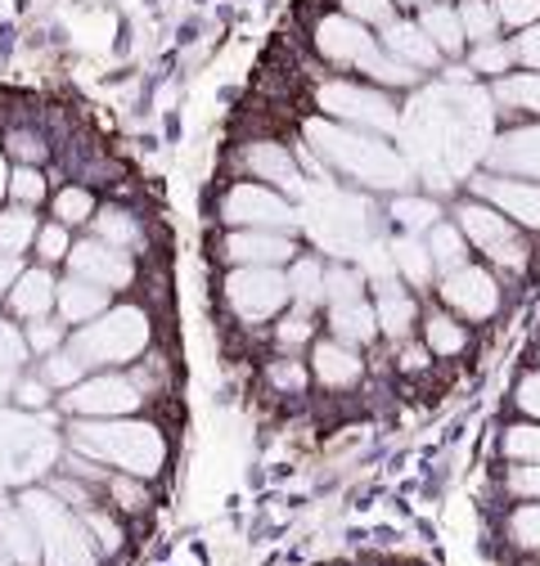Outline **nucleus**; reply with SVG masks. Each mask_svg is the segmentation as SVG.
Returning <instances> with one entry per match:
<instances>
[{"label":"nucleus","instance_id":"nucleus-57","mask_svg":"<svg viewBox=\"0 0 540 566\" xmlns=\"http://www.w3.org/2000/svg\"><path fill=\"white\" fill-rule=\"evenodd\" d=\"M19 274H23V261L19 256H0V293H10Z\"/></svg>","mask_w":540,"mask_h":566},{"label":"nucleus","instance_id":"nucleus-52","mask_svg":"<svg viewBox=\"0 0 540 566\" xmlns=\"http://www.w3.org/2000/svg\"><path fill=\"white\" fill-rule=\"evenodd\" d=\"M509 45H513V67H522V73H540V23H531L522 32H509Z\"/></svg>","mask_w":540,"mask_h":566},{"label":"nucleus","instance_id":"nucleus-7","mask_svg":"<svg viewBox=\"0 0 540 566\" xmlns=\"http://www.w3.org/2000/svg\"><path fill=\"white\" fill-rule=\"evenodd\" d=\"M59 459V437L45 418L0 413V485H28Z\"/></svg>","mask_w":540,"mask_h":566},{"label":"nucleus","instance_id":"nucleus-22","mask_svg":"<svg viewBox=\"0 0 540 566\" xmlns=\"http://www.w3.org/2000/svg\"><path fill=\"white\" fill-rule=\"evenodd\" d=\"M487 95H491L500 117L540 122V73H522V67H513V73L487 82Z\"/></svg>","mask_w":540,"mask_h":566},{"label":"nucleus","instance_id":"nucleus-9","mask_svg":"<svg viewBox=\"0 0 540 566\" xmlns=\"http://www.w3.org/2000/svg\"><path fill=\"white\" fill-rule=\"evenodd\" d=\"M437 297L464 324H491L505 311V283L487 261H464L459 270L437 279Z\"/></svg>","mask_w":540,"mask_h":566},{"label":"nucleus","instance_id":"nucleus-38","mask_svg":"<svg viewBox=\"0 0 540 566\" xmlns=\"http://www.w3.org/2000/svg\"><path fill=\"white\" fill-rule=\"evenodd\" d=\"M505 539H509L518 553L540 557V500L513 504V513L505 517Z\"/></svg>","mask_w":540,"mask_h":566},{"label":"nucleus","instance_id":"nucleus-43","mask_svg":"<svg viewBox=\"0 0 540 566\" xmlns=\"http://www.w3.org/2000/svg\"><path fill=\"white\" fill-rule=\"evenodd\" d=\"M91 369L73 356V350H68V346H59V350H50V356H45V369H41V378L50 382V387H59V391H68V387H73V382H82Z\"/></svg>","mask_w":540,"mask_h":566},{"label":"nucleus","instance_id":"nucleus-13","mask_svg":"<svg viewBox=\"0 0 540 566\" xmlns=\"http://www.w3.org/2000/svg\"><path fill=\"white\" fill-rule=\"evenodd\" d=\"M311 41H315V54H320L324 63L343 67V73H361V77H365V67L383 54L378 32L365 28V23H356V19H347L343 10L324 14V19L315 23V36H311Z\"/></svg>","mask_w":540,"mask_h":566},{"label":"nucleus","instance_id":"nucleus-58","mask_svg":"<svg viewBox=\"0 0 540 566\" xmlns=\"http://www.w3.org/2000/svg\"><path fill=\"white\" fill-rule=\"evenodd\" d=\"M10 193V163H6V154H0V198Z\"/></svg>","mask_w":540,"mask_h":566},{"label":"nucleus","instance_id":"nucleus-30","mask_svg":"<svg viewBox=\"0 0 540 566\" xmlns=\"http://www.w3.org/2000/svg\"><path fill=\"white\" fill-rule=\"evenodd\" d=\"M387 217H392V226H396L401 234H419V239H424V234L442 221V207H437V198H428V193H392Z\"/></svg>","mask_w":540,"mask_h":566},{"label":"nucleus","instance_id":"nucleus-54","mask_svg":"<svg viewBox=\"0 0 540 566\" xmlns=\"http://www.w3.org/2000/svg\"><path fill=\"white\" fill-rule=\"evenodd\" d=\"M50 391H54V387H50L45 378H19V382H14V400H19V409H28V413H32V409H45V405H50Z\"/></svg>","mask_w":540,"mask_h":566},{"label":"nucleus","instance_id":"nucleus-41","mask_svg":"<svg viewBox=\"0 0 540 566\" xmlns=\"http://www.w3.org/2000/svg\"><path fill=\"white\" fill-rule=\"evenodd\" d=\"M91 217H95V198H91V189L68 185V189L54 193V221H59V226H86Z\"/></svg>","mask_w":540,"mask_h":566},{"label":"nucleus","instance_id":"nucleus-46","mask_svg":"<svg viewBox=\"0 0 540 566\" xmlns=\"http://www.w3.org/2000/svg\"><path fill=\"white\" fill-rule=\"evenodd\" d=\"M266 378H270V387L284 391V396H302L307 382H311V369H307L298 356H284V360H270Z\"/></svg>","mask_w":540,"mask_h":566},{"label":"nucleus","instance_id":"nucleus-18","mask_svg":"<svg viewBox=\"0 0 540 566\" xmlns=\"http://www.w3.org/2000/svg\"><path fill=\"white\" fill-rule=\"evenodd\" d=\"M311 378L329 391H347L365 378V360H361V346H347L338 337H315L311 342Z\"/></svg>","mask_w":540,"mask_h":566},{"label":"nucleus","instance_id":"nucleus-39","mask_svg":"<svg viewBox=\"0 0 540 566\" xmlns=\"http://www.w3.org/2000/svg\"><path fill=\"white\" fill-rule=\"evenodd\" d=\"M500 454L505 463H540V422L518 418L500 432Z\"/></svg>","mask_w":540,"mask_h":566},{"label":"nucleus","instance_id":"nucleus-12","mask_svg":"<svg viewBox=\"0 0 540 566\" xmlns=\"http://www.w3.org/2000/svg\"><path fill=\"white\" fill-rule=\"evenodd\" d=\"M59 405L68 418H131V413H141L145 396L126 374L100 369V374H86L82 382L68 387L59 396Z\"/></svg>","mask_w":540,"mask_h":566},{"label":"nucleus","instance_id":"nucleus-45","mask_svg":"<svg viewBox=\"0 0 540 566\" xmlns=\"http://www.w3.org/2000/svg\"><path fill=\"white\" fill-rule=\"evenodd\" d=\"M505 494L513 504H531L540 500V463H505Z\"/></svg>","mask_w":540,"mask_h":566},{"label":"nucleus","instance_id":"nucleus-51","mask_svg":"<svg viewBox=\"0 0 540 566\" xmlns=\"http://www.w3.org/2000/svg\"><path fill=\"white\" fill-rule=\"evenodd\" d=\"M68 248H73V239H68V226L50 221L37 230V261L41 265H54V261H68Z\"/></svg>","mask_w":540,"mask_h":566},{"label":"nucleus","instance_id":"nucleus-53","mask_svg":"<svg viewBox=\"0 0 540 566\" xmlns=\"http://www.w3.org/2000/svg\"><path fill=\"white\" fill-rule=\"evenodd\" d=\"M513 409L522 418H536L540 422V369H527L518 382H513Z\"/></svg>","mask_w":540,"mask_h":566},{"label":"nucleus","instance_id":"nucleus-24","mask_svg":"<svg viewBox=\"0 0 540 566\" xmlns=\"http://www.w3.org/2000/svg\"><path fill=\"white\" fill-rule=\"evenodd\" d=\"M415 23L433 36V45L442 50L446 63H455V59L468 54V41H464V23H459L455 0H428L424 10H415Z\"/></svg>","mask_w":540,"mask_h":566},{"label":"nucleus","instance_id":"nucleus-19","mask_svg":"<svg viewBox=\"0 0 540 566\" xmlns=\"http://www.w3.org/2000/svg\"><path fill=\"white\" fill-rule=\"evenodd\" d=\"M378 45L392 54V59H401V63H411L415 73H437V67H446V59H442V50L433 45V36L415 23V14L411 19H392L387 28H378Z\"/></svg>","mask_w":540,"mask_h":566},{"label":"nucleus","instance_id":"nucleus-2","mask_svg":"<svg viewBox=\"0 0 540 566\" xmlns=\"http://www.w3.org/2000/svg\"><path fill=\"white\" fill-rule=\"evenodd\" d=\"M68 446L73 454H86L113 472H126V476H158L163 463H167V437L145 418H73L68 428Z\"/></svg>","mask_w":540,"mask_h":566},{"label":"nucleus","instance_id":"nucleus-10","mask_svg":"<svg viewBox=\"0 0 540 566\" xmlns=\"http://www.w3.org/2000/svg\"><path fill=\"white\" fill-rule=\"evenodd\" d=\"M289 302V274L280 265H235L226 279V306L243 324H270Z\"/></svg>","mask_w":540,"mask_h":566},{"label":"nucleus","instance_id":"nucleus-42","mask_svg":"<svg viewBox=\"0 0 540 566\" xmlns=\"http://www.w3.org/2000/svg\"><path fill=\"white\" fill-rule=\"evenodd\" d=\"M104 500H113L122 513H145L149 509V490L141 476H126V472H108V485H104Z\"/></svg>","mask_w":540,"mask_h":566},{"label":"nucleus","instance_id":"nucleus-8","mask_svg":"<svg viewBox=\"0 0 540 566\" xmlns=\"http://www.w3.org/2000/svg\"><path fill=\"white\" fill-rule=\"evenodd\" d=\"M302 226L315 234L320 248H329L333 256H356L370 243V217H365V202L352 193H338L324 189L307 202L302 211Z\"/></svg>","mask_w":540,"mask_h":566},{"label":"nucleus","instance_id":"nucleus-55","mask_svg":"<svg viewBox=\"0 0 540 566\" xmlns=\"http://www.w3.org/2000/svg\"><path fill=\"white\" fill-rule=\"evenodd\" d=\"M396 346H401V369H405V374H424V369L433 365V350H428L424 342L405 337V342H396Z\"/></svg>","mask_w":540,"mask_h":566},{"label":"nucleus","instance_id":"nucleus-6","mask_svg":"<svg viewBox=\"0 0 540 566\" xmlns=\"http://www.w3.org/2000/svg\"><path fill=\"white\" fill-rule=\"evenodd\" d=\"M315 108L320 117H333L356 130H374V135H396L401 130V108L392 99V91L374 86V82H356V77H329L315 86Z\"/></svg>","mask_w":540,"mask_h":566},{"label":"nucleus","instance_id":"nucleus-20","mask_svg":"<svg viewBox=\"0 0 540 566\" xmlns=\"http://www.w3.org/2000/svg\"><path fill=\"white\" fill-rule=\"evenodd\" d=\"M221 256L230 265H289L298 256L293 234H276V230H235L221 243Z\"/></svg>","mask_w":540,"mask_h":566},{"label":"nucleus","instance_id":"nucleus-32","mask_svg":"<svg viewBox=\"0 0 540 566\" xmlns=\"http://www.w3.org/2000/svg\"><path fill=\"white\" fill-rule=\"evenodd\" d=\"M289 297H293V306H324V261L320 256H311V252H298L293 261H289Z\"/></svg>","mask_w":540,"mask_h":566},{"label":"nucleus","instance_id":"nucleus-31","mask_svg":"<svg viewBox=\"0 0 540 566\" xmlns=\"http://www.w3.org/2000/svg\"><path fill=\"white\" fill-rule=\"evenodd\" d=\"M424 243H428V256H433L437 279H442V274H450V270H459L464 261H472V248H468L464 230H459L455 221H446V217L424 234Z\"/></svg>","mask_w":540,"mask_h":566},{"label":"nucleus","instance_id":"nucleus-56","mask_svg":"<svg viewBox=\"0 0 540 566\" xmlns=\"http://www.w3.org/2000/svg\"><path fill=\"white\" fill-rule=\"evenodd\" d=\"M10 154H19L23 163H41L45 158V145H41V139H32V135H14L10 139Z\"/></svg>","mask_w":540,"mask_h":566},{"label":"nucleus","instance_id":"nucleus-25","mask_svg":"<svg viewBox=\"0 0 540 566\" xmlns=\"http://www.w3.org/2000/svg\"><path fill=\"white\" fill-rule=\"evenodd\" d=\"M54 311H59V319L63 324H91L95 315H104L108 311V289H100V283H86V279H77V274H68L59 289H54Z\"/></svg>","mask_w":540,"mask_h":566},{"label":"nucleus","instance_id":"nucleus-11","mask_svg":"<svg viewBox=\"0 0 540 566\" xmlns=\"http://www.w3.org/2000/svg\"><path fill=\"white\" fill-rule=\"evenodd\" d=\"M221 221L235 230H276V234H293L302 226V211L293 207V198H284L280 189L243 180L221 198Z\"/></svg>","mask_w":540,"mask_h":566},{"label":"nucleus","instance_id":"nucleus-49","mask_svg":"<svg viewBox=\"0 0 540 566\" xmlns=\"http://www.w3.org/2000/svg\"><path fill=\"white\" fill-rule=\"evenodd\" d=\"M23 342H28V350H32V356H50V350H59L63 346V319H32L28 324V333H23Z\"/></svg>","mask_w":540,"mask_h":566},{"label":"nucleus","instance_id":"nucleus-60","mask_svg":"<svg viewBox=\"0 0 540 566\" xmlns=\"http://www.w3.org/2000/svg\"><path fill=\"white\" fill-rule=\"evenodd\" d=\"M0 566H14V562H10V557H6V553H0Z\"/></svg>","mask_w":540,"mask_h":566},{"label":"nucleus","instance_id":"nucleus-40","mask_svg":"<svg viewBox=\"0 0 540 566\" xmlns=\"http://www.w3.org/2000/svg\"><path fill=\"white\" fill-rule=\"evenodd\" d=\"M307 342H315V311L311 306H293L289 315L280 311L276 315V346L284 356H293V350H302Z\"/></svg>","mask_w":540,"mask_h":566},{"label":"nucleus","instance_id":"nucleus-1","mask_svg":"<svg viewBox=\"0 0 540 566\" xmlns=\"http://www.w3.org/2000/svg\"><path fill=\"white\" fill-rule=\"evenodd\" d=\"M311 154L338 171L343 180H352L356 189H374V193H405L415 180V167L405 163L401 149L387 145V135H374V130H356V126H343L333 117H311L302 126Z\"/></svg>","mask_w":540,"mask_h":566},{"label":"nucleus","instance_id":"nucleus-17","mask_svg":"<svg viewBox=\"0 0 540 566\" xmlns=\"http://www.w3.org/2000/svg\"><path fill=\"white\" fill-rule=\"evenodd\" d=\"M243 171L257 180V185H270L280 189L284 198H307V180L298 171V158L276 145V139H252V145H243Z\"/></svg>","mask_w":540,"mask_h":566},{"label":"nucleus","instance_id":"nucleus-4","mask_svg":"<svg viewBox=\"0 0 540 566\" xmlns=\"http://www.w3.org/2000/svg\"><path fill=\"white\" fill-rule=\"evenodd\" d=\"M459 230H464V239H468V248L478 252L496 274H527V265H531V243H527V230H518L505 211H496L491 202H482V198H459L455 202V217H450Z\"/></svg>","mask_w":540,"mask_h":566},{"label":"nucleus","instance_id":"nucleus-27","mask_svg":"<svg viewBox=\"0 0 540 566\" xmlns=\"http://www.w3.org/2000/svg\"><path fill=\"white\" fill-rule=\"evenodd\" d=\"M329 337L347 342V346H370L378 337V319H374V302L370 297H352V302H333L329 306Z\"/></svg>","mask_w":540,"mask_h":566},{"label":"nucleus","instance_id":"nucleus-16","mask_svg":"<svg viewBox=\"0 0 540 566\" xmlns=\"http://www.w3.org/2000/svg\"><path fill=\"white\" fill-rule=\"evenodd\" d=\"M68 274L100 283V289H108V293H122V289H131L135 265H131V252L108 248L104 239H82V243L68 248Z\"/></svg>","mask_w":540,"mask_h":566},{"label":"nucleus","instance_id":"nucleus-5","mask_svg":"<svg viewBox=\"0 0 540 566\" xmlns=\"http://www.w3.org/2000/svg\"><path fill=\"white\" fill-rule=\"evenodd\" d=\"M145 346H149V315L141 306H108L68 342V350L86 369H117L135 356H145Z\"/></svg>","mask_w":540,"mask_h":566},{"label":"nucleus","instance_id":"nucleus-14","mask_svg":"<svg viewBox=\"0 0 540 566\" xmlns=\"http://www.w3.org/2000/svg\"><path fill=\"white\" fill-rule=\"evenodd\" d=\"M468 193L491 202L496 211L527 230V234H540V180H518V176H500V171H478L468 180Z\"/></svg>","mask_w":540,"mask_h":566},{"label":"nucleus","instance_id":"nucleus-21","mask_svg":"<svg viewBox=\"0 0 540 566\" xmlns=\"http://www.w3.org/2000/svg\"><path fill=\"white\" fill-rule=\"evenodd\" d=\"M374 319H378V333L392 337V342H405L415 337V324L424 319L419 315V297L405 289L401 279H387V283H374Z\"/></svg>","mask_w":540,"mask_h":566},{"label":"nucleus","instance_id":"nucleus-47","mask_svg":"<svg viewBox=\"0 0 540 566\" xmlns=\"http://www.w3.org/2000/svg\"><path fill=\"white\" fill-rule=\"evenodd\" d=\"M338 10H343L347 19H356V23H365V28H387L396 19L392 0H338Z\"/></svg>","mask_w":540,"mask_h":566},{"label":"nucleus","instance_id":"nucleus-35","mask_svg":"<svg viewBox=\"0 0 540 566\" xmlns=\"http://www.w3.org/2000/svg\"><path fill=\"white\" fill-rule=\"evenodd\" d=\"M37 217L32 207H6L0 211V256H23L37 243Z\"/></svg>","mask_w":540,"mask_h":566},{"label":"nucleus","instance_id":"nucleus-28","mask_svg":"<svg viewBox=\"0 0 540 566\" xmlns=\"http://www.w3.org/2000/svg\"><path fill=\"white\" fill-rule=\"evenodd\" d=\"M419 333H424V346L433 350V360H459L464 350H468V342H472L468 324L459 315H450L446 306L442 311H428L419 319Z\"/></svg>","mask_w":540,"mask_h":566},{"label":"nucleus","instance_id":"nucleus-62","mask_svg":"<svg viewBox=\"0 0 540 566\" xmlns=\"http://www.w3.org/2000/svg\"><path fill=\"white\" fill-rule=\"evenodd\" d=\"M518 566H540V562H518Z\"/></svg>","mask_w":540,"mask_h":566},{"label":"nucleus","instance_id":"nucleus-59","mask_svg":"<svg viewBox=\"0 0 540 566\" xmlns=\"http://www.w3.org/2000/svg\"><path fill=\"white\" fill-rule=\"evenodd\" d=\"M392 6H396V10H411V14H415V10H424V6H428V0H392Z\"/></svg>","mask_w":540,"mask_h":566},{"label":"nucleus","instance_id":"nucleus-34","mask_svg":"<svg viewBox=\"0 0 540 566\" xmlns=\"http://www.w3.org/2000/svg\"><path fill=\"white\" fill-rule=\"evenodd\" d=\"M95 239H104L108 248H122V252H135L145 243V230H141V221L131 217V211H122V207H104V211H95Z\"/></svg>","mask_w":540,"mask_h":566},{"label":"nucleus","instance_id":"nucleus-36","mask_svg":"<svg viewBox=\"0 0 540 566\" xmlns=\"http://www.w3.org/2000/svg\"><path fill=\"white\" fill-rule=\"evenodd\" d=\"M455 10H459V23H464V41L468 45H482V41L505 36L500 14H496L491 0H455Z\"/></svg>","mask_w":540,"mask_h":566},{"label":"nucleus","instance_id":"nucleus-48","mask_svg":"<svg viewBox=\"0 0 540 566\" xmlns=\"http://www.w3.org/2000/svg\"><path fill=\"white\" fill-rule=\"evenodd\" d=\"M491 6H496V14H500L505 36H509V32H522V28H531V23H540V0H491Z\"/></svg>","mask_w":540,"mask_h":566},{"label":"nucleus","instance_id":"nucleus-23","mask_svg":"<svg viewBox=\"0 0 540 566\" xmlns=\"http://www.w3.org/2000/svg\"><path fill=\"white\" fill-rule=\"evenodd\" d=\"M0 553H6L14 566H41L37 531L23 517L19 500H10V494H6V485H0Z\"/></svg>","mask_w":540,"mask_h":566},{"label":"nucleus","instance_id":"nucleus-26","mask_svg":"<svg viewBox=\"0 0 540 566\" xmlns=\"http://www.w3.org/2000/svg\"><path fill=\"white\" fill-rule=\"evenodd\" d=\"M54 289H59V283H54L50 265H32V270H23L14 279V289L6 297H10V311L32 324V319H45L54 311Z\"/></svg>","mask_w":540,"mask_h":566},{"label":"nucleus","instance_id":"nucleus-15","mask_svg":"<svg viewBox=\"0 0 540 566\" xmlns=\"http://www.w3.org/2000/svg\"><path fill=\"white\" fill-rule=\"evenodd\" d=\"M482 163L500 176L540 180V122H509L505 130H496Z\"/></svg>","mask_w":540,"mask_h":566},{"label":"nucleus","instance_id":"nucleus-37","mask_svg":"<svg viewBox=\"0 0 540 566\" xmlns=\"http://www.w3.org/2000/svg\"><path fill=\"white\" fill-rule=\"evenodd\" d=\"M28 356H32V350H28L23 333H19L14 324L0 319V400L14 396V382H19V374H23V360H28Z\"/></svg>","mask_w":540,"mask_h":566},{"label":"nucleus","instance_id":"nucleus-33","mask_svg":"<svg viewBox=\"0 0 540 566\" xmlns=\"http://www.w3.org/2000/svg\"><path fill=\"white\" fill-rule=\"evenodd\" d=\"M464 67H468V73L478 77V82H496V77L513 73V45H509V36H496V41H482V45H468Z\"/></svg>","mask_w":540,"mask_h":566},{"label":"nucleus","instance_id":"nucleus-3","mask_svg":"<svg viewBox=\"0 0 540 566\" xmlns=\"http://www.w3.org/2000/svg\"><path fill=\"white\" fill-rule=\"evenodd\" d=\"M19 509L37 531L41 566H100V548H95L86 522L68 509L54 490H41V485L23 490Z\"/></svg>","mask_w":540,"mask_h":566},{"label":"nucleus","instance_id":"nucleus-50","mask_svg":"<svg viewBox=\"0 0 540 566\" xmlns=\"http://www.w3.org/2000/svg\"><path fill=\"white\" fill-rule=\"evenodd\" d=\"M10 198H14V207H41V198H45V176H41L37 167L10 171Z\"/></svg>","mask_w":540,"mask_h":566},{"label":"nucleus","instance_id":"nucleus-61","mask_svg":"<svg viewBox=\"0 0 540 566\" xmlns=\"http://www.w3.org/2000/svg\"><path fill=\"white\" fill-rule=\"evenodd\" d=\"M536 369H540V342H536Z\"/></svg>","mask_w":540,"mask_h":566},{"label":"nucleus","instance_id":"nucleus-29","mask_svg":"<svg viewBox=\"0 0 540 566\" xmlns=\"http://www.w3.org/2000/svg\"><path fill=\"white\" fill-rule=\"evenodd\" d=\"M387 248H392L396 279L405 283V289H433V283H437V270H433L428 243H424L419 234H396Z\"/></svg>","mask_w":540,"mask_h":566},{"label":"nucleus","instance_id":"nucleus-44","mask_svg":"<svg viewBox=\"0 0 540 566\" xmlns=\"http://www.w3.org/2000/svg\"><path fill=\"white\" fill-rule=\"evenodd\" d=\"M82 522H86V531H91V539H95V548H100V557H108V553H117L122 548V526H117V517H108V509L104 504H95V509H86V513H77Z\"/></svg>","mask_w":540,"mask_h":566}]
</instances>
